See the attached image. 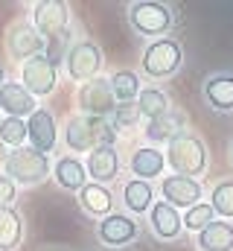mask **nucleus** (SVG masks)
Returning <instances> with one entry per match:
<instances>
[{
	"instance_id": "1",
	"label": "nucleus",
	"mask_w": 233,
	"mask_h": 251,
	"mask_svg": "<svg viewBox=\"0 0 233 251\" xmlns=\"http://www.w3.org/2000/svg\"><path fill=\"white\" fill-rule=\"evenodd\" d=\"M163 158H166V167L172 170V176L195 178V176H204V170H207V146L201 137H195L189 131H181L178 137L166 143Z\"/></svg>"
},
{
	"instance_id": "19",
	"label": "nucleus",
	"mask_w": 233,
	"mask_h": 251,
	"mask_svg": "<svg viewBox=\"0 0 233 251\" xmlns=\"http://www.w3.org/2000/svg\"><path fill=\"white\" fill-rule=\"evenodd\" d=\"M79 204L88 216H96V219H105L114 213V196L105 184H93L88 181L85 187L79 190Z\"/></svg>"
},
{
	"instance_id": "35",
	"label": "nucleus",
	"mask_w": 233,
	"mask_h": 251,
	"mask_svg": "<svg viewBox=\"0 0 233 251\" xmlns=\"http://www.w3.org/2000/svg\"><path fill=\"white\" fill-rule=\"evenodd\" d=\"M0 123H3V111H0Z\"/></svg>"
},
{
	"instance_id": "30",
	"label": "nucleus",
	"mask_w": 233,
	"mask_h": 251,
	"mask_svg": "<svg viewBox=\"0 0 233 251\" xmlns=\"http://www.w3.org/2000/svg\"><path fill=\"white\" fill-rule=\"evenodd\" d=\"M140 120V108H137V102H116V108L111 111V117H108V123L114 131H131L134 126Z\"/></svg>"
},
{
	"instance_id": "13",
	"label": "nucleus",
	"mask_w": 233,
	"mask_h": 251,
	"mask_svg": "<svg viewBox=\"0 0 233 251\" xmlns=\"http://www.w3.org/2000/svg\"><path fill=\"white\" fill-rule=\"evenodd\" d=\"M26 140L32 149L38 152H53L58 143V126H56V117L47 111V108H35V114L26 117Z\"/></svg>"
},
{
	"instance_id": "29",
	"label": "nucleus",
	"mask_w": 233,
	"mask_h": 251,
	"mask_svg": "<svg viewBox=\"0 0 233 251\" xmlns=\"http://www.w3.org/2000/svg\"><path fill=\"white\" fill-rule=\"evenodd\" d=\"M181 222H184V228H186V231H195V234H198V231H204L210 222H216V213H213L210 201H201V204H195V207L184 210Z\"/></svg>"
},
{
	"instance_id": "28",
	"label": "nucleus",
	"mask_w": 233,
	"mask_h": 251,
	"mask_svg": "<svg viewBox=\"0 0 233 251\" xmlns=\"http://www.w3.org/2000/svg\"><path fill=\"white\" fill-rule=\"evenodd\" d=\"M0 143L9 146V149H21V146H26V120L3 117V123H0Z\"/></svg>"
},
{
	"instance_id": "23",
	"label": "nucleus",
	"mask_w": 233,
	"mask_h": 251,
	"mask_svg": "<svg viewBox=\"0 0 233 251\" xmlns=\"http://www.w3.org/2000/svg\"><path fill=\"white\" fill-rule=\"evenodd\" d=\"M122 204H125L128 216L149 213L152 204H155V190H152V184L143 181V178H131V181H125V187H122Z\"/></svg>"
},
{
	"instance_id": "27",
	"label": "nucleus",
	"mask_w": 233,
	"mask_h": 251,
	"mask_svg": "<svg viewBox=\"0 0 233 251\" xmlns=\"http://www.w3.org/2000/svg\"><path fill=\"white\" fill-rule=\"evenodd\" d=\"M210 207L219 219H233V178L219 181L210 193Z\"/></svg>"
},
{
	"instance_id": "15",
	"label": "nucleus",
	"mask_w": 233,
	"mask_h": 251,
	"mask_svg": "<svg viewBox=\"0 0 233 251\" xmlns=\"http://www.w3.org/2000/svg\"><path fill=\"white\" fill-rule=\"evenodd\" d=\"M149 225H152V234L163 243H172L181 237L184 231V222H181V213L175 210L172 204H166L163 199H158L149 210Z\"/></svg>"
},
{
	"instance_id": "21",
	"label": "nucleus",
	"mask_w": 233,
	"mask_h": 251,
	"mask_svg": "<svg viewBox=\"0 0 233 251\" xmlns=\"http://www.w3.org/2000/svg\"><path fill=\"white\" fill-rule=\"evenodd\" d=\"M163 170H166V158H163V152L158 146H140V149H134V155H131V173L137 178L152 181V178L163 176Z\"/></svg>"
},
{
	"instance_id": "16",
	"label": "nucleus",
	"mask_w": 233,
	"mask_h": 251,
	"mask_svg": "<svg viewBox=\"0 0 233 251\" xmlns=\"http://www.w3.org/2000/svg\"><path fill=\"white\" fill-rule=\"evenodd\" d=\"M35 97L21 85V82H6L0 88V111L6 117H18V120H26L29 114H35Z\"/></svg>"
},
{
	"instance_id": "10",
	"label": "nucleus",
	"mask_w": 233,
	"mask_h": 251,
	"mask_svg": "<svg viewBox=\"0 0 233 251\" xmlns=\"http://www.w3.org/2000/svg\"><path fill=\"white\" fill-rule=\"evenodd\" d=\"M161 199L172 204L175 210H189L201 204L204 187L198 178H184V176H163L161 178Z\"/></svg>"
},
{
	"instance_id": "31",
	"label": "nucleus",
	"mask_w": 233,
	"mask_h": 251,
	"mask_svg": "<svg viewBox=\"0 0 233 251\" xmlns=\"http://www.w3.org/2000/svg\"><path fill=\"white\" fill-rule=\"evenodd\" d=\"M18 199V184L6 176H0V207H12V201Z\"/></svg>"
},
{
	"instance_id": "9",
	"label": "nucleus",
	"mask_w": 233,
	"mask_h": 251,
	"mask_svg": "<svg viewBox=\"0 0 233 251\" xmlns=\"http://www.w3.org/2000/svg\"><path fill=\"white\" fill-rule=\"evenodd\" d=\"M67 24H70V9L67 3L58 0H44L32 6V26L38 29V35L47 41H53L58 35H67Z\"/></svg>"
},
{
	"instance_id": "3",
	"label": "nucleus",
	"mask_w": 233,
	"mask_h": 251,
	"mask_svg": "<svg viewBox=\"0 0 233 251\" xmlns=\"http://www.w3.org/2000/svg\"><path fill=\"white\" fill-rule=\"evenodd\" d=\"M114 137L116 131L102 117L79 114V117L67 120V128H64V143L73 152H93L96 146H114Z\"/></svg>"
},
{
	"instance_id": "18",
	"label": "nucleus",
	"mask_w": 233,
	"mask_h": 251,
	"mask_svg": "<svg viewBox=\"0 0 233 251\" xmlns=\"http://www.w3.org/2000/svg\"><path fill=\"white\" fill-rule=\"evenodd\" d=\"M184 123H186V114H184L181 108H169L166 114L149 120V126L143 128V134H146V140H152L155 146H158V143H169L172 137H178V134L184 131Z\"/></svg>"
},
{
	"instance_id": "20",
	"label": "nucleus",
	"mask_w": 233,
	"mask_h": 251,
	"mask_svg": "<svg viewBox=\"0 0 233 251\" xmlns=\"http://www.w3.org/2000/svg\"><path fill=\"white\" fill-rule=\"evenodd\" d=\"M53 178H56V184L61 190L79 193V190L88 184V170H85V164L76 155H61L56 164H53Z\"/></svg>"
},
{
	"instance_id": "24",
	"label": "nucleus",
	"mask_w": 233,
	"mask_h": 251,
	"mask_svg": "<svg viewBox=\"0 0 233 251\" xmlns=\"http://www.w3.org/2000/svg\"><path fill=\"white\" fill-rule=\"evenodd\" d=\"M23 240V219L15 207H0V251H15Z\"/></svg>"
},
{
	"instance_id": "34",
	"label": "nucleus",
	"mask_w": 233,
	"mask_h": 251,
	"mask_svg": "<svg viewBox=\"0 0 233 251\" xmlns=\"http://www.w3.org/2000/svg\"><path fill=\"white\" fill-rule=\"evenodd\" d=\"M231 164H233V143H231Z\"/></svg>"
},
{
	"instance_id": "4",
	"label": "nucleus",
	"mask_w": 233,
	"mask_h": 251,
	"mask_svg": "<svg viewBox=\"0 0 233 251\" xmlns=\"http://www.w3.org/2000/svg\"><path fill=\"white\" fill-rule=\"evenodd\" d=\"M181 64H184V47L175 38H155L140 59V67L149 79H166L178 73Z\"/></svg>"
},
{
	"instance_id": "33",
	"label": "nucleus",
	"mask_w": 233,
	"mask_h": 251,
	"mask_svg": "<svg viewBox=\"0 0 233 251\" xmlns=\"http://www.w3.org/2000/svg\"><path fill=\"white\" fill-rule=\"evenodd\" d=\"M3 85H6V67L0 64V88H3Z\"/></svg>"
},
{
	"instance_id": "26",
	"label": "nucleus",
	"mask_w": 233,
	"mask_h": 251,
	"mask_svg": "<svg viewBox=\"0 0 233 251\" xmlns=\"http://www.w3.org/2000/svg\"><path fill=\"white\" fill-rule=\"evenodd\" d=\"M108 85H111V94L116 102H137V97H140V76L134 70H116L108 79Z\"/></svg>"
},
{
	"instance_id": "12",
	"label": "nucleus",
	"mask_w": 233,
	"mask_h": 251,
	"mask_svg": "<svg viewBox=\"0 0 233 251\" xmlns=\"http://www.w3.org/2000/svg\"><path fill=\"white\" fill-rule=\"evenodd\" d=\"M96 237H99V243L108 246V249L131 246V243L137 240V219L128 216V213H111V216L99 219Z\"/></svg>"
},
{
	"instance_id": "17",
	"label": "nucleus",
	"mask_w": 233,
	"mask_h": 251,
	"mask_svg": "<svg viewBox=\"0 0 233 251\" xmlns=\"http://www.w3.org/2000/svg\"><path fill=\"white\" fill-rule=\"evenodd\" d=\"M204 100L213 111H233V73H213L204 82Z\"/></svg>"
},
{
	"instance_id": "11",
	"label": "nucleus",
	"mask_w": 233,
	"mask_h": 251,
	"mask_svg": "<svg viewBox=\"0 0 233 251\" xmlns=\"http://www.w3.org/2000/svg\"><path fill=\"white\" fill-rule=\"evenodd\" d=\"M79 108H82L85 117H102V120H108L111 111L116 108V100H114V94H111L108 79L85 82L79 88Z\"/></svg>"
},
{
	"instance_id": "14",
	"label": "nucleus",
	"mask_w": 233,
	"mask_h": 251,
	"mask_svg": "<svg viewBox=\"0 0 233 251\" xmlns=\"http://www.w3.org/2000/svg\"><path fill=\"white\" fill-rule=\"evenodd\" d=\"M85 170L93 184H111L119 176V152L114 146H96L93 152H88Z\"/></svg>"
},
{
	"instance_id": "32",
	"label": "nucleus",
	"mask_w": 233,
	"mask_h": 251,
	"mask_svg": "<svg viewBox=\"0 0 233 251\" xmlns=\"http://www.w3.org/2000/svg\"><path fill=\"white\" fill-rule=\"evenodd\" d=\"M6 158H9V152H6V146H3V143H0V167H3V164H6Z\"/></svg>"
},
{
	"instance_id": "2",
	"label": "nucleus",
	"mask_w": 233,
	"mask_h": 251,
	"mask_svg": "<svg viewBox=\"0 0 233 251\" xmlns=\"http://www.w3.org/2000/svg\"><path fill=\"white\" fill-rule=\"evenodd\" d=\"M53 164L44 152L32 149V146H21V149H12L6 164H3V176L12 178L18 187H35L41 181H47Z\"/></svg>"
},
{
	"instance_id": "7",
	"label": "nucleus",
	"mask_w": 233,
	"mask_h": 251,
	"mask_svg": "<svg viewBox=\"0 0 233 251\" xmlns=\"http://www.w3.org/2000/svg\"><path fill=\"white\" fill-rule=\"evenodd\" d=\"M21 85L32 97H50L58 85V64L47 53L26 59L21 64Z\"/></svg>"
},
{
	"instance_id": "5",
	"label": "nucleus",
	"mask_w": 233,
	"mask_h": 251,
	"mask_svg": "<svg viewBox=\"0 0 233 251\" xmlns=\"http://www.w3.org/2000/svg\"><path fill=\"white\" fill-rule=\"evenodd\" d=\"M128 21L140 35H166L175 24V15L166 3H155V0H143L134 3L128 9Z\"/></svg>"
},
{
	"instance_id": "25",
	"label": "nucleus",
	"mask_w": 233,
	"mask_h": 251,
	"mask_svg": "<svg viewBox=\"0 0 233 251\" xmlns=\"http://www.w3.org/2000/svg\"><path fill=\"white\" fill-rule=\"evenodd\" d=\"M137 108H140V117H149V120H155V117H161V114H166L172 105H169V97H166V91H161V88H140V97H137Z\"/></svg>"
},
{
	"instance_id": "8",
	"label": "nucleus",
	"mask_w": 233,
	"mask_h": 251,
	"mask_svg": "<svg viewBox=\"0 0 233 251\" xmlns=\"http://www.w3.org/2000/svg\"><path fill=\"white\" fill-rule=\"evenodd\" d=\"M3 44H6L9 59H15V62H21V64L26 62V59H32V56H41L44 47H47V41L38 35V29H35L29 21H18V24H12V26L6 29Z\"/></svg>"
},
{
	"instance_id": "22",
	"label": "nucleus",
	"mask_w": 233,
	"mask_h": 251,
	"mask_svg": "<svg viewBox=\"0 0 233 251\" xmlns=\"http://www.w3.org/2000/svg\"><path fill=\"white\" fill-rule=\"evenodd\" d=\"M198 251H233V225L225 219L210 222L204 231L195 234Z\"/></svg>"
},
{
	"instance_id": "6",
	"label": "nucleus",
	"mask_w": 233,
	"mask_h": 251,
	"mask_svg": "<svg viewBox=\"0 0 233 251\" xmlns=\"http://www.w3.org/2000/svg\"><path fill=\"white\" fill-rule=\"evenodd\" d=\"M64 70L73 82H93L102 70V50L93 41H76L67 53H64Z\"/></svg>"
}]
</instances>
